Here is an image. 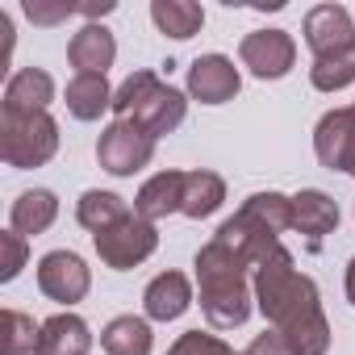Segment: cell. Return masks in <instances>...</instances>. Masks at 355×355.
Segmentation results:
<instances>
[{"mask_svg": "<svg viewBox=\"0 0 355 355\" xmlns=\"http://www.w3.org/2000/svg\"><path fill=\"white\" fill-rule=\"evenodd\" d=\"M251 288H255V305L263 309L272 330H280L293 343L297 355H326L330 322L322 313L318 284L293 268V255H280V259L263 263L255 272Z\"/></svg>", "mask_w": 355, "mask_h": 355, "instance_id": "1", "label": "cell"}, {"mask_svg": "<svg viewBox=\"0 0 355 355\" xmlns=\"http://www.w3.org/2000/svg\"><path fill=\"white\" fill-rule=\"evenodd\" d=\"M251 263L226 247L222 239L205 243L197 251V288H201V313L214 330H234L251 318V301L255 288L247 280Z\"/></svg>", "mask_w": 355, "mask_h": 355, "instance_id": "2", "label": "cell"}, {"mask_svg": "<svg viewBox=\"0 0 355 355\" xmlns=\"http://www.w3.org/2000/svg\"><path fill=\"white\" fill-rule=\"evenodd\" d=\"M113 113H117L121 121H138L150 138H163V134H171L175 125L184 121L189 101H184L180 88L163 84L155 71H134V76H125V84L113 92Z\"/></svg>", "mask_w": 355, "mask_h": 355, "instance_id": "3", "label": "cell"}, {"mask_svg": "<svg viewBox=\"0 0 355 355\" xmlns=\"http://www.w3.org/2000/svg\"><path fill=\"white\" fill-rule=\"evenodd\" d=\"M59 150V125L51 113H34V117H9L0 113V159L9 167H42L51 163Z\"/></svg>", "mask_w": 355, "mask_h": 355, "instance_id": "4", "label": "cell"}, {"mask_svg": "<svg viewBox=\"0 0 355 355\" xmlns=\"http://www.w3.org/2000/svg\"><path fill=\"white\" fill-rule=\"evenodd\" d=\"M92 243H96V255H101L105 268H113V272H130V268H138L142 259L155 255L159 234H155V222H146L142 214H125V218L113 222L109 230L92 234Z\"/></svg>", "mask_w": 355, "mask_h": 355, "instance_id": "5", "label": "cell"}, {"mask_svg": "<svg viewBox=\"0 0 355 355\" xmlns=\"http://www.w3.org/2000/svg\"><path fill=\"white\" fill-rule=\"evenodd\" d=\"M150 155H155V138L138 121H121V117H113L96 142V159L109 175H134L150 163Z\"/></svg>", "mask_w": 355, "mask_h": 355, "instance_id": "6", "label": "cell"}, {"mask_svg": "<svg viewBox=\"0 0 355 355\" xmlns=\"http://www.w3.org/2000/svg\"><path fill=\"white\" fill-rule=\"evenodd\" d=\"M239 59L255 80H280L297 63V42L288 38V30H255L243 38Z\"/></svg>", "mask_w": 355, "mask_h": 355, "instance_id": "7", "label": "cell"}, {"mask_svg": "<svg viewBox=\"0 0 355 355\" xmlns=\"http://www.w3.org/2000/svg\"><path fill=\"white\" fill-rule=\"evenodd\" d=\"M313 150H318V163H322V167L355 175V105L330 109V113L318 121V130H313Z\"/></svg>", "mask_w": 355, "mask_h": 355, "instance_id": "8", "label": "cell"}, {"mask_svg": "<svg viewBox=\"0 0 355 355\" xmlns=\"http://www.w3.org/2000/svg\"><path fill=\"white\" fill-rule=\"evenodd\" d=\"M88 284H92V276H88V268H84V259L76 251H51V255H42V263H38V288L51 301L76 305V301H84Z\"/></svg>", "mask_w": 355, "mask_h": 355, "instance_id": "9", "label": "cell"}, {"mask_svg": "<svg viewBox=\"0 0 355 355\" xmlns=\"http://www.w3.org/2000/svg\"><path fill=\"white\" fill-rule=\"evenodd\" d=\"M305 42L313 51V59H326V55H338L347 46H355V26H351V13L343 5H318L305 13Z\"/></svg>", "mask_w": 355, "mask_h": 355, "instance_id": "10", "label": "cell"}, {"mask_svg": "<svg viewBox=\"0 0 355 355\" xmlns=\"http://www.w3.org/2000/svg\"><path fill=\"white\" fill-rule=\"evenodd\" d=\"M239 84H243L239 80V67L226 55H201L189 67V92L201 105H226V101H234Z\"/></svg>", "mask_w": 355, "mask_h": 355, "instance_id": "11", "label": "cell"}, {"mask_svg": "<svg viewBox=\"0 0 355 355\" xmlns=\"http://www.w3.org/2000/svg\"><path fill=\"white\" fill-rule=\"evenodd\" d=\"M51 101H55V80L42 67H21L5 84V109H0V113H9V117H34V113H46Z\"/></svg>", "mask_w": 355, "mask_h": 355, "instance_id": "12", "label": "cell"}, {"mask_svg": "<svg viewBox=\"0 0 355 355\" xmlns=\"http://www.w3.org/2000/svg\"><path fill=\"white\" fill-rule=\"evenodd\" d=\"M67 59H71L76 76H105V71L113 67V59H117V42H113V34H109L105 26L88 21L80 34H71Z\"/></svg>", "mask_w": 355, "mask_h": 355, "instance_id": "13", "label": "cell"}, {"mask_svg": "<svg viewBox=\"0 0 355 355\" xmlns=\"http://www.w3.org/2000/svg\"><path fill=\"white\" fill-rule=\"evenodd\" d=\"M334 226H338V205H334L326 193L305 189V193H297V197H293V230H297V234H305L309 251H318V247H322V239H326Z\"/></svg>", "mask_w": 355, "mask_h": 355, "instance_id": "14", "label": "cell"}, {"mask_svg": "<svg viewBox=\"0 0 355 355\" xmlns=\"http://www.w3.org/2000/svg\"><path fill=\"white\" fill-rule=\"evenodd\" d=\"M189 305H193V284L184 272H163L142 293V309L150 322H175Z\"/></svg>", "mask_w": 355, "mask_h": 355, "instance_id": "15", "label": "cell"}, {"mask_svg": "<svg viewBox=\"0 0 355 355\" xmlns=\"http://www.w3.org/2000/svg\"><path fill=\"white\" fill-rule=\"evenodd\" d=\"M184 205V171H159L138 189L134 197V214H142L146 222H159L167 214H180Z\"/></svg>", "mask_w": 355, "mask_h": 355, "instance_id": "16", "label": "cell"}, {"mask_svg": "<svg viewBox=\"0 0 355 355\" xmlns=\"http://www.w3.org/2000/svg\"><path fill=\"white\" fill-rule=\"evenodd\" d=\"M92 330L80 313H55L42 322L38 334V355H88Z\"/></svg>", "mask_w": 355, "mask_h": 355, "instance_id": "17", "label": "cell"}, {"mask_svg": "<svg viewBox=\"0 0 355 355\" xmlns=\"http://www.w3.org/2000/svg\"><path fill=\"white\" fill-rule=\"evenodd\" d=\"M55 218H59V201H55V193H46V189H34V193H21L17 201H13V214H9V230H17L21 239H38V234H46L51 226H55Z\"/></svg>", "mask_w": 355, "mask_h": 355, "instance_id": "18", "label": "cell"}, {"mask_svg": "<svg viewBox=\"0 0 355 355\" xmlns=\"http://www.w3.org/2000/svg\"><path fill=\"white\" fill-rule=\"evenodd\" d=\"M222 201H226V180L218 171H205V167L184 171V205H180L184 218H209L222 209Z\"/></svg>", "mask_w": 355, "mask_h": 355, "instance_id": "19", "label": "cell"}, {"mask_svg": "<svg viewBox=\"0 0 355 355\" xmlns=\"http://www.w3.org/2000/svg\"><path fill=\"white\" fill-rule=\"evenodd\" d=\"M150 21L159 26V34L184 42V38H193L205 26V9L193 5V0H155V5H150Z\"/></svg>", "mask_w": 355, "mask_h": 355, "instance_id": "20", "label": "cell"}, {"mask_svg": "<svg viewBox=\"0 0 355 355\" xmlns=\"http://www.w3.org/2000/svg\"><path fill=\"white\" fill-rule=\"evenodd\" d=\"M101 347L109 355H150V326H146V318H134V313L113 318L101 330Z\"/></svg>", "mask_w": 355, "mask_h": 355, "instance_id": "21", "label": "cell"}, {"mask_svg": "<svg viewBox=\"0 0 355 355\" xmlns=\"http://www.w3.org/2000/svg\"><path fill=\"white\" fill-rule=\"evenodd\" d=\"M67 109L80 121H96L105 109H113V92H109L105 76H76L67 84Z\"/></svg>", "mask_w": 355, "mask_h": 355, "instance_id": "22", "label": "cell"}, {"mask_svg": "<svg viewBox=\"0 0 355 355\" xmlns=\"http://www.w3.org/2000/svg\"><path fill=\"white\" fill-rule=\"evenodd\" d=\"M130 209H125V201L117 197V193H101V189H88L84 197H80V205H76V218H80V226L84 230H92V234H101V230H109L113 222H121Z\"/></svg>", "mask_w": 355, "mask_h": 355, "instance_id": "23", "label": "cell"}, {"mask_svg": "<svg viewBox=\"0 0 355 355\" xmlns=\"http://www.w3.org/2000/svg\"><path fill=\"white\" fill-rule=\"evenodd\" d=\"M38 334L42 326H34L30 313L21 309L0 313V355H38Z\"/></svg>", "mask_w": 355, "mask_h": 355, "instance_id": "24", "label": "cell"}, {"mask_svg": "<svg viewBox=\"0 0 355 355\" xmlns=\"http://www.w3.org/2000/svg\"><path fill=\"white\" fill-rule=\"evenodd\" d=\"M309 84H313L318 92H338V88L355 84V46H347V51H338V55H326V59H313Z\"/></svg>", "mask_w": 355, "mask_h": 355, "instance_id": "25", "label": "cell"}, {"mask_svg": "<svg viewBox=\"0 0 355 355\" xmlns=\"http://www.w3.org/2000/svg\"><path fill=\"white\" fill-rule=\"evenodd\" d=\"M26 255H30V247H26V239L17 230L0 234V280H13L26 268Z\"/></svg>", "mask_w": 355, "mask_h": 355, "instance_id": "26", "label": "cell"}, {"mask_svg": "<svg viewBox=\"0 0 355 355\" xmlns=\"http://www.w3.org/2000/svg\"><path fill=\"white\" fill-rule=\"evenodd\" d=\"M167 355H234L222 338H214V334H201V330H189V334H180L171 343V351Z\"/></svg>", "mask_w": 355, "mask_h": 355, "instance_id": "27", "label": "cell"}, {"mask_svg": "<svg viewBox=\"0 0 355 355\" xmlns=\"http://www.w3.org/2000/svg\"><path fill=\"white\" fill-rule=\"evenodd\" d=\"M71 13H80V5H67V0H59V5H38V0H30V5H26V17L34 26H59Z\"/></svg>", "mask_w": 355, "mask_h": 355, "instance_id": "28", "label": "cell"}, {"mask_svg": "<svg viewBox=\"0 0 355 355\" xmlns=\"http://www.w3.org/2000/svg\"><path fill=\"white\" fill-rule=\"evenodd\" d=\"M243 355H297V351H293V343H288L280 330H263V334L251 338V347H247Z\"/></svg>", "mask_w": 355, "mask_h": 355, "instance_id": "29", "label": "cell"}, {"mask_svg": "<svg viewBox=\"0 0 355 355\" xmlns=\"http://www.w3.org/2000/svg\"><path fill=\"white\" fill-rule=\"evenodd\" d=\"M117 5H113V0H101V5H96V0H92V5H80V13L84 17H105V13H113Z\"/></svg>", "mask_w": 355, "mask_h": 355, "instance_id": "30", "label": "cell"}, {"mask_svg": "<svg viewBox=\"0 0 355 355\" xmlns=\"http://www.w3.org/2000/svg\"><path fill=\"white\" fill-rule=\"evenodd\" d=\"M347 301L355 305V259L347 263Z\"/></svg>", "mask_w": 355, "mask_h": 355, "instance_id": "31", "label": "cell"}]
</instances>
